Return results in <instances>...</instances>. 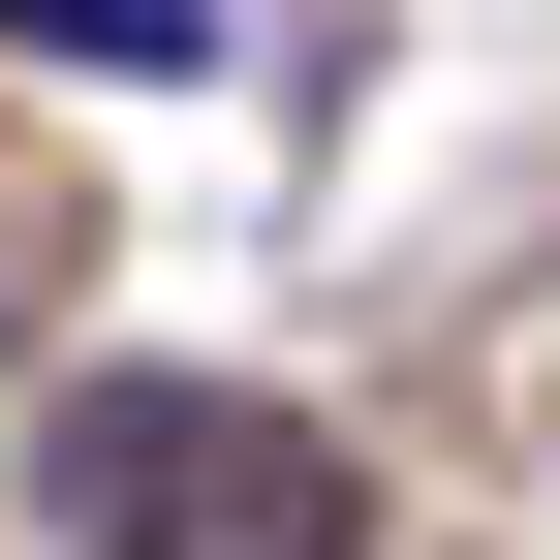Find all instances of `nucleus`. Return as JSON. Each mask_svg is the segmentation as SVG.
Wrapping results in <instances>:
<instances>
[{
  "label": "nucleus",
  "instance_id": "nucleus-1",
  "mask_svg": "<svg viewBox=\"0 0 560 560\" xmlns=\"http://www.w3.org/2000/svg\"><path fill=\"white\" fill-rule=\"evenodd\" d=\"M32 499H62V560H374V467L280 374H94L32 436Z\"/></svg>",
  "mask_w": 560,
  "mask_h": 560
},
{
  "label": "nucleus",
  "instance_id": "nucleus-2",
  "mask_svg": "<svg viewBox=\"0 0 560 560\" xmlns=\"http://www.w3.org/2000/svg\"><path fill=\"white\" fill-rule=\"evenodd\" d=\"M32 62H219V0H0Z\"/></svg>",
  "mask_w": 560,
  "mask_h": 560
}]
</instances>
